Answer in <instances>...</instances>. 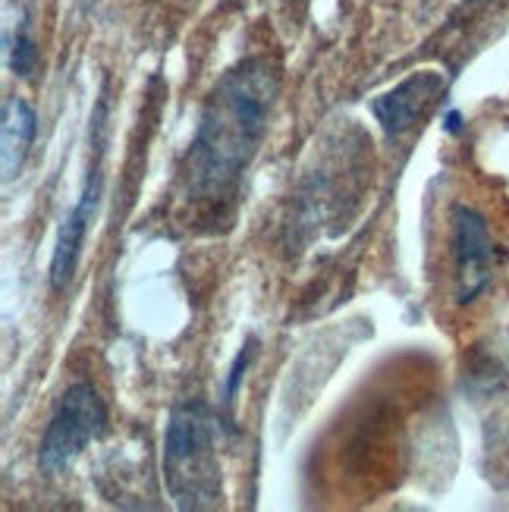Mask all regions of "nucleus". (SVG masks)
<instances>
[{
  "mask_svg": "<svg viewBox=\"0 0 509 512\" xmlns=\"http://www.w3.org/2000/svg\"><path fill=\"white\" fill-rule=\"evenodd\" d=\"M440 88H444V76L440 73H434V70L412 73L396 88H390V92L374 98L371 114L381 123L387 136H403V132H409L418 123V117L434 104Z\"/></svg>",
  "mask_w": 509,
  "mask_h": 512,
  "instance_id": "obj_6",
  "label": "nucleus"
},
{
  "mask_svg": "<svg viewBox=\"0 0 509 512\" xmlns=\"http://www.w3.org/2000/svg\"><path fill=\"white\" fill-rule=\"evenodd\" d=\"M92 158H88V170H85V183L82 192L76 198V205L70 208V214L63 217L57 242H54V255H51V289L54 293H63L70 286L79 258H82V246L88 227L95 220V208L101 198V183H104V101L95 110V123H92Z\"/></svg>",
  "mask_w": 509,
  "mask_h": 512,
  "instance_id": "obj_5",
  "label": "nucleus"
},
{
  "mask_svg": "<svg viewBox=\"0 0 509 512\" xmlns=\"http://www.w3.org/2000/svg\"><path fill=\"white\" fill-rule=\"evenodd\" d=\"M38 66V48H35V38L29 35V26H19L16 38H13V48H10V70L22 79H29Z\"/></svg>",
  "mask_w": 509,
  "mask_h": 512,
  "instance_id": "obj_8",
  "label": "nucleus"
},
{
  "mask_svg": "<svg viewBox=\"0 0 509 512\" xmlns=\"http://www.w3.org/2000/svg\"><path fill=\"white\" fill-rule=\"evenodd\" d=\"M110 431L107 406L92 384H73L60 396L57 412L44 428L38 447V469L44 475H60L88 450V443L101 440Z\"/></svg>",
  "mask_w": 509,
  "mask_h": 512,
  "instance_id": "obj_4",
  "label": "nucleus"
},
{
  "mask_svg": "<svg viewBox=\"0 0 509 512\" xmlns=\"http://www.w3.org/2000/svg\"><path fill=\"white\" fill-rule=\"evenodd\" d=\"M255 349H258V340L249 337L246 343H242V349L236 352V359H233V365H230V374H227V387H224V406H227V409L236 403V393H239L242 377H246V371H249V365H252V359H255Z\"/></svg>",
  "mask_w": 509,
  "mask_h": 512,
  "instance_id": "obj_9",
  "label": "nucleus"
},
{
  "mask_svg": "<svg viewBox=\"0 0 509 512\" xmlns=\"http://www.w3.org/2000/svg\"><path fill=\"white\" fill-rule=\"evenodd\" d=\"M450 252H453V299L469 308L491 289L503 249L494 236L491 217L472 202L450 208Z\"/></svg>",
  "mask_w": 509,
  "mask_h": 512,
  "instance_id": "obj_3",
  "label": "nucleus"
},
{
  "mask_svg": "<svg viewBox=\"0 0 509 512\" xmlns=\"http://www.w3.org/2000/svg\"><path fill=\"white\" fill-rule=\"evenodd\" d=\"M280 92V70L268 57H246L214 82L183 161L186 198L220 205L236 195L258 154Z\"/></svg>",
  "mask_w": 509,
  "mask_h": 512,
  "instance_id": "obj_1",
  "label": "nucleus"
},
{
  "mask_svg": "<svg viewBox=\"0 0 509 512\" xmlns=\"http://www.w3.org/2000/svg\"><path fill=\"white\" fill-rule=\"evenodd\" d=\"M38 117L29 101L7 98L4 101V123H0V164H4V180L10 183L13 176L26 164V154L35 142Z\"/></svg>",
  "mask_w": 509,
  "mask_h": 512,
  "instance_id": "obj_7",
  "label": "nucleus"
},
{
  "mask_svg": "<svg viewBox=\"0 0 509 512\" xmlns=\"http://www.w3.org/2000/svg\"><path fill=\"white\" fill-rule=\"evenodd\" d=\"M164 481L180 509L220 506L217 418L202 399H183L170 409L164 431Z\"/></svg>",
  "mask_w": 509,
  "mask_h": 512,
  "instance_id": "obj_2",
  "label": "nucleus"
}]
</instances>
